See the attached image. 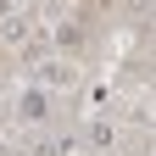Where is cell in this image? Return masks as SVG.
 Segmentation results:
<instances>
[{"mask_svg": "<svg viewBox=\"0 0 156 156\" xmlns=\"http://www.w3.org/2000/svg\"><path fill=\"white\" fill-rule=\"evenodd\" d=\"M17 117H23V123H45V117H50L45 89H23V95H17Z\"/></svg>", "mask_w": 156, "mask_h": 156, "instance_id": "6da1fadb", "label": "cell"}, {"mask_svg": "<svg viewBox=\"0 0 156 156\" xmlns=\"http://www.w3.org/2000/svg\"><path fill=\"white\" fill-rule=\"evenodd\" d=\"M39 78H45V84H73V67H67V62H45Z\"/></svg>", "mask_w": 156, "mask_h": 156, "instance_id": "7a4b0ae2", "label": "cell"}, {"mask_svg": "<svg viewBox=\"0 0 156 156\" xmlns=\"http://www.w3.org/2000/svg\"><path fill=\"white\" fill-rule=\"evenodd\" d=\"M0 34H6V45H23V39H28V17H6Z\"/></svg>", "mask_w": 156, "mask_h": 156, "instance_id": "3957f363", "label": "cell"}, {"mask_svg": "<svg viewBox=\"0 0 156 156\" xmlns=\"http://www.w3.org/2000/svg\"><path fill=\"white\" fill-rule=\"evenodd\" d=\"M112 140H117V134H112V123H89V145H95V151H106Z\"/></svg>", "mask_w": 156, "mask_h": 156, "instance_id": "277c9868", "label": "cell"}, {"mask_svg": "<svg viewBox=\"0 0 156 156\" xmlns=\"http://www.w3.org/2000/svg\"><path fill=\"white\" fill-rule=\"evenodd\" d=\"M0 156H11V151H6V145H0Z\"/></svg>", "mask_w": 156, "mask_h": 156, "instance_id": "5b68a950", "label": "cell"}]
</instances>
